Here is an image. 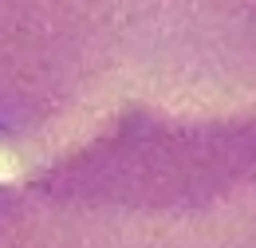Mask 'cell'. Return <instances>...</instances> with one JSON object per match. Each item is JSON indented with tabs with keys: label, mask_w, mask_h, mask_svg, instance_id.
<instances>
[{
	"label": "cell",
	"mask_w": 256,
	"mask_h": 248,
	"mask_svg": "<svg viewBox=\"0 0 256 248\" xmlns=\"http://www.w3.org/2000/svg\"><path fill=\"white\" fill-rule=\"evenodd\" d=\"M0 248H256V114L106 118L0 182Z\"/></svg>",
	"instance_id": "7a4b0ae2"
},
{
	"label": "cell",
	"mask_w": 256,
	"mask_h": 248,
	"mask_svg": "<svg viewBox=\"0 0 256 248\" xmlns=\"http://www.w3.org/2000/svg\"><path fill=\"white\" fill-rule=\"evenodd\" d=\"M122 110L256 114V0H0V150L40 166Z\"/></svg>",
	"instance_id": "6da1fadb"
}]
</instances>
